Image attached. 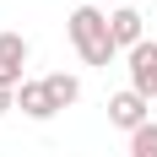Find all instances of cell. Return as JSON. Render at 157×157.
Instances as JSON below:
<instances>
[{"label": "cell", "mask_w": 157, "mask_h": 157, "mask_svg": "<svg viewBox=\"0 0 157 157\" xmlns=\"http://www.w3.org/2000/svg\"><path fill=\"white\" fill-rule=\"evenodd\" d=\"M22 65H27V38L22 33H0V87H22Z\"/></svg>", "instance_id": "277c9868"}, {"label": "cell", "mask_w": 157, "mask_h": 157, "mask_svg": "<svg viewBox=\"0 0 157 157\" xmlns=\"http://www.w3.org/2000/svg\"><path fill=\"white\" fill-rule=\"evenodd\" d=\"M109 33H114V44H119V49L146 44V22H141V11H136V6H119V11H109Z\"/></svg>", "instance_id": "5b68a950"}, {"label": "cell", "mask_w": 157, "mask_h": 157, "mask_svg": "<svg viewBox=\"0 0 157 157\" xmlns=\"http://www.w3.org/2000/svg\"><path fill=\"white\" fill-rule=\"evenodd\" d=\"M130 87H136L141 98H157V44L152 38L130 49Z\"/></svg>", "instance_id": "3957f363"}, {"label": "cell", "mask_w": 157, "mask_h": 157, "mask_svg": "<svg viewBox=\"0 0 157 157\" xmlns=\"http://www.w3.org/2000/svg\"><path fill=\"white\" fill-rule=\"evenodd\" d=\"M16 109L27 114V119H54V98H49V87H44V76L38 81H22V87H16Z\"/></svg>", "instance_id": "8992f818"}, {"label": "cell", "mask_w": 157, "mask_h": 157, "mask_svg": "<svg viewBox=\"0 0 157 157\" xmlns=\"http://www.w3.org/2000/svg\"><path fill=\"white\" fill-rule=\"evenodd\" d=\"M130 157H157V125H141L130 136Z\"/></svg>", "instance_id": "ba28073f"}, {"label": "cell", "mask_w": 157, "mask_h": 157, "mask_svg": "<svg viewBox=\"0 0 157 157\" xmlns=\"http://www.w3.org/2000/svg\"><path fill=\"white\" fill-rule=\"evenodd\" d=\"M16 109V92H11V87H0V114H11Z\"/></svg>", "instance_id": "9c48e42d"}, {"label": "cell", "mask_w": 157, "mask_h": 157, "mask_svg": "<svg viewBox=\"0 0 157 157\" xmlns=\"http://www.w3.org/2000/svg\"><path fill=\"white\" fill-rule=\"evenodd\" d=\"M65 33H71V44H76V54L87 65H109L119 54V44H114V33H109V16L98 11V6H76V11L65 16Z\"/></svg>", "instance_id": "6da1fadb"}, {"label": "cell", "mask_w": 157, "mask_h": 157, "mask_svg": "<svg viewBox=\"0 0 157 157\" xmlns=\"http://www.w3.org/2000/svg\"><path fill=\"white\" fill-rule=\"evenodd\" d=\"M87 6H92V0H87Z\"/></svg>", "instance_id": "30bf717a"}, {"label": "cell", "mask_w": 157, "mask_h": 157, "mask_svg": "<svg viewBox=\"0 0 157 157\" xmlns=\"http://www.w3.org/2000/svg\"><path fill=\"white\" fill-rule=\"evenodd\" d=\"M44 87H49V98H54V109H71V103L81 98V81L71 76V71H49Z\"/></svg>", "instance_id": "52a82bcc"}, {"label": "cell", "mask_w": 157, "mask_h": 157, "mask_svg": "<svg viewBox=\"0 0 157 157\" xmlns=\"http://www.w3.org/2000/svg\"><path fill=\"white\" fill-rule=\"evenodd\" d=\"M146 114H152V98H141L136 87H125V92H114V98H109V125L130 130V136H136L141 125H152Z\"/></svg>", "instance_id": "7a4b0ae2"}]
</instances>
